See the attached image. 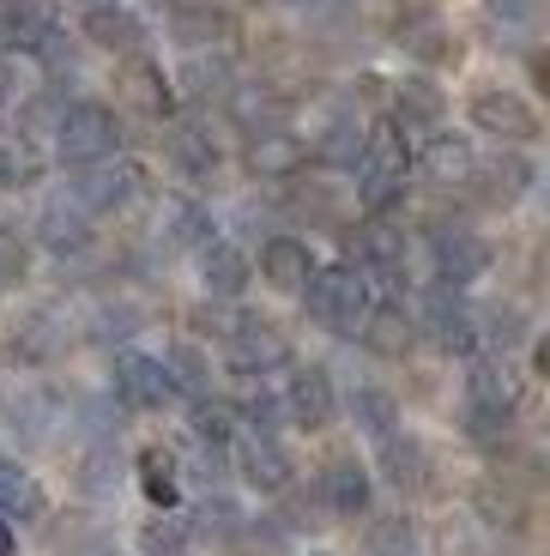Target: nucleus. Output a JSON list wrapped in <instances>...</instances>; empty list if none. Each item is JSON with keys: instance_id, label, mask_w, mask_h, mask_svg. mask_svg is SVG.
<instances>
[{"instance_id": "nucleus-16", "label": "nucleus", "mask_w": 550, "mask_h": 556, "mask_svg": "<svg viewBox=\"0 0 550 556\" xmlns=\"http://www.w3.org/2000/svg\"><path fill=\"white\" fill-rule=\"evenodd\" d=\"M158 237L170 242V249H207V242H218V224H212V212L200 206V200L188 194H170L158 200Z\"/></svg>"}, {"instance_id": "nucleus-26", "label": "nucleus", "mask_w": 550, "mask_h": 556, "mask_svg": "<svg viewBox=\"0 0 550 556\" xmlns=\"http://www.w3.org/2000/svg\"><path fill=\"white\" fill-rule=\"evenodd\" d=\"M170 164L182 176H212L218 169V139H212L207 122H176L170 127Z\"/></svg>"}, {"instance_id": "nucleus-33", "label": "nucleus", "mask_w": 550, "mask_h": 556, "mask_svg": "<svg viewBox=\"0 0 550 556\" xmlns=\"http://www.w3.org/2000/svg\"><path fill=\"white\" fill-rule=\"evenodd\" d=\"M188 430H193V442H200V454L224 459V454H230V442H236V412H230V405H218V400H193Z\"/></svg>"}, {"instance_id": "nucleus-41", "label": "nucleus", "mask_w": 550, "mask_h": 556, "mask_svg": "<svg viewBox=\"0 0 550 556\" xmlns=\"http://www.w3.org/2000/svg\"><path fill=\"white\" fill-rule=\"evenodd\" d=\"M139 551L146 556H182L188 551V520L170 508V515H152L146 527H139Z\"/></svg>"}, {"instance_id": "nucleus-28", "label": "nucleus", "mask_w": 550, "mask_h": 556, "mask_svg": "<svg viewBox=\"0 0 550 556\" xmlns=\"http://www.w3.org/2000/svg\"><path fill=\"white\" fill-rule=\"evenodd\" d=\"M122 91H127V103H134L139 115H152V122L176 115V91H170L164 67H152V61H134V67L122 73Z\"/></svg>"}, {"instance_id": "nucleus-3", "label": "nucleus", "mask_w": 550, "mask_h": 556, "mask_svg": "<svg viewBox=\"0 0 550 556\" xmlns=\"http://www.w3.org/2000/svg\"><path fill=\"white\" fill-rule=\"evenodd\" d=\"M152 194V181H146V169L134 164V157H103V164H85L79 181H73V206L85 212V218H110V212H134L139 200Z\"/></svg>"}, {"instance_id": "nucleus-46", "label": "nucleus", "mask_w": 550, "mask_h": 556, "mask_svg": "<svg viewBox=\"0 0 550 556\" xmlns=\"http://www.w3.org/2000/svg\"><path fill=\"white\" fill-rule=\"evenodd\" d=\"M200 527H212L218 539H230V532L242 527V515H236L230 496H207V502H200Z\"/></svg>"}, {"instance_id": "nucleus-37", "label": "nucleus", "mask_w": 550, "mask_h": 556, "mask_svg": "<svg viewBox=\"0 0 550 556\" xmlns=\"http://www.w3.org/2000/svg\"><path fill=\"white\" fill-rule=\"evenodd\" d=\"M30 98H42V79L25 55H0V115L30 110Z\"/></svg>"}, {"instance_id": "nucleus-39", "label": "nucleus", "mask_w": 550, "mask_h": 556, "mask_svg": "<svg viewBox=\"0 0 550 556\" xmlns=\"http://www.w3.org/2000/svg\"><path fill=\"white\" fill-rule=\"evenodd\" d=\"M230 412H236V424H248L254 435H278V424H285V400H278L273 388H248Z\"/></svg>"}, {"instance_id": "nucleus-51", "label": "nucleus", "mask_w": 550, "mask_h": 556, "mask_svg": "<svg viewBox=\"0 0 550 556\" xmlns=\"http://www.w3.org/2000/svg\"><path fill=\"white\" fill-rule=\"evenodd\" d=\"M0 556H18V539H13V527L0 520Z\"/></svg>"}, {"instance_id": "nucleus-10", "label": "nucleus", "mask_w": 550, "mask_h": 556, "mask_svg": "<svg viewBox=\"0 0 550 556\" xmlns=\"http://www.w3.org/2000/svg\"><path fill=\"white\" fill-rule=\"evenodd\" d=\"M472 122H478L490 139H502V146L538 139V115H533V103H526L521 91H478V98H472Z\"/></svg>"}, {"instance_id": "nucleus-24", "label": "nucleus", "mask_w": 550, "mask_h": 556, "mask_svg": "<svg viewBox=\"0 0 550 556\" xmlns=\"http://www.w3.org/2000/svg\"><path fill=\"white\" fill-rule=\"evenodd\" d=\"M358 339L375 351V357H405V351H412V339H417V320L405 315L399 303H375Z\"/></svg>"}, {"instance_id": "nucleus-1", "label": "nucleus", "mask_w": 550, "mask_h": 556, "mask_svg": "<svg viewBox=\"0 0 550 556\" xmlns=\"http://www.w3.org/2000/svg\"><path fill=\"white\" fill-rule=\"evenodd\" d=\"M303 303L327 333L358 339L363 320H370V308H375V285H370V273H358V266H315Z\"/></svg>"}, {"instance_id": "nucleus-18", "label": "nucleus", "mask_w": 550, "mask_h": 556, "mask_svg": "<svg viewBox=\"0 0 550 556\" xmlns=\"http://www.w3.org/2000/svg\"><path fill=\"white\" fill-rule=\"evenodd\" d=\"M309 164V146L297 134H285V127H266V134L248 139V169L261 181H290V176H303Z\"/></svg>"}, {"instance_id": "nucleus-49", "label": "nucleus", "mask_w": 550, "mask_h": 556, "mask_svg": "<svg viewBox=\"0 0 550 556\" xmlns=\"http://www.w3.org/2000/svg\"><path fill=\"white\" fill-rule=\"evenodd\" d=\"M490 18L509 30H526L538 18V0H490Z\"/></svg>"}, {"instance_id": "nucleus-31", "label": "nucleus", "mask_w": 550, "mask_h": 556, "mask_svg": "<svg viewBox=\"0 0 550 556\" xmlns=\"http://www.w3.org/2000/svg\"><path fill=\"white\" fill-rule=\"evenodd\" d=\"M61 351V327H55V315H25V320H13V333H7V357L13 363H49Z\"/></svg>"}, {"instance_id": "nucleus-44", "label": "nucleus", "mask_w": 550, "mask_h": 556, "mask_svg": "<svg viewBox=\"0 0 550 556\" xmlns=\"http://www.w3.org/2000/svg\"><path fill=\"white\" fill-rule=\"evenodd\" d=\"M115 478H122L115 447H91V454L79 459V490L85 496H115Z\"/></svg>"}, {"instance_id": "nucleus-6", "label": "nucleus", "mask_w": 550, "mask_h": 556, "mask_svg": "<svg viewBox=\"0 0 550 556\" xmlns=\"http://www.w3.org/2000/svg\"><path fill=\"white\" fill-rule=\"evenodd\" d=\"M110 393L127 405V412H164V405L176 400L164 357H146V351H134V345L115 351V363H110Z\"/></svg>"}, {"instance_id": "nucleus-30", "label": "nucleus", "mask_w": 550, "mask_h": 556, "mask_svg": "<svg viewBox=\"0 0 550 556\" xmlns=\"http://www.w3.org/2000/svg\"><path fill=\"white\" fill-rule=\"evenodd\" d=\"M472 181H478V188L496 200V206H514V200L533 188V164H526L521 152H502V157H490V164L472 169Z\"/></svg>"}, {"instance_id": "nucleus-21", "label": "nucleus", "mask_w": 550, "mask_h": 556, "mask_svg": "<svg viewBox=\"0 0 550 556\" xmlns=\"http://www.w3.org/2000/svg\"><path fill=\"white\" fill-rule=\"evenodd\" d=\"M248 278H254V261H248L236 242H207L200 249V285H207L212 296H242L248 291Z\"/></svg>"}, {"instance_id": "nucleus-15", "label": "nucleus", "mask_w": 550, "mask_h": 556, "mask_svg": "<svg viewBox=\"0 0 550 556\" xmlns=\"http://www.w3.org/2000/svg\"><path fill=\"white\" fill-rule=\"evenodd\" d=\"M441 115H448V98H441L429 79H405V85H393V134L399 139H412V134H441Z\"/></svg>"}, {"instance_id": "nucleus-13", "label": "nucleus", "mask_w": 550, "mask_h": 556, "mask_svg": "<svg viewBox=\"0 0 550 556\" xmlns=\"http://www.w3.org/2000/svg\"><path fill=\"white\" fill-rule=\"evenodd\" d=\"M278 400H285V417H290V424H303V430H321V424L339 412L333 376L321 369V363H309V369H290V388L278 393Z\"/></svg>"}, {"instance_id": "nucleus-4", "label": "nucleus", "mask_w": 550, "mask_h": 556, "mask_svg": "<svg viewBox=\"0 0 550 556\" xmlns=\"http://www.w3.org/2000/svg\"><path fill=\"white\" fill-rule=\"evenodd\" d=\"M405 169H412V157H405V139H399L393 127L363 134V157H358V169H351V176H358V200L387 218V206L405 194Z\"/></svg>"}, {"instance_id": "nucleus-7", "label": "nucleus", "mask_w": 550, "mask_h": 556, "mask_svg": "<svg viewBox=\"0 0 550 556\" xmlns=\"http://www.w3.org/2000/svg\"><path fill=\"white\" fill-rule=\"evenodd\" d=\"M224 363L236 376H273V369L290 363V339L261 315H236L230 333H224Z\"/></svg>"}, {"instance_id": "nucleus-36", "label": "nucleus", "mask_w": 550, "mask_h": 556, "mask_svg": "<svg viewBox=\"0 0 550 556\" xmlns=\"http://www.w3.org/2000/svg\"><path fill=\"white\" fill-rule=\"evenodd\" d=\"M37 181H42V152L25 134H7L0 139V188H37Z\"/></svg>"}, {"instance_id": "nucleus-11", "label": "nucleus", "mask_w": 550, "mask_h": 556, "mask_svg": "<svg viewBox=\"0 0 550 556\" xmlns=\"http://www.w3.org/2000/svg\"><path fill=\"white\" fill-rule=\"evenodd\" d=\"M236 472H242L248 490H261V496H285V490L297 484V466H290V454L278 447V435H248V442L236 447Z\"/></svg>"}, {"instance_id": "nucleus-2", "label": "nucleus", "mask_w": 550, "mask_h": 556, "mask_svg": "<svg viewBox=\"0 0 550 556\" xmlns=\"http://www.w3.org/2000/svg\"><path fill=\"white\" fill-rule=\"evenodd\" d=\"M49 139H55V157L73 169L85 164H103V157L122 152V122H115L110 103H67V110L55 115V127H49Z\"/></svg>"}, {"instance_id": "nucleus-17", "label": "nucleus", "mask_w": 550, "mask_h": 556, "mask_svg": "<svg viewBox=\"0 0 550 556\" xmlns=\"http://www.w3.org/2000/svg\"><path fill=\"white\" fill-rule=\"evenodd\" d=\"M37 242H42L49 254H61V261H73V254L91 249V218L73 206V194L49 200V206L37 212Z\"/></svg>"}, {"instance_id": "nucleus-32", "label": "nucleus", "mask_w": 550, "mask_h": 556, "mask_svg": "<svg viewBox=\"0 0 550 556\" xmlns=\"http://www.w3.org/2000/svg\"><path fill=\"white\" fill-rule=\"evenodd\" d=\"M382 472H387L393 490H424V478H429L424 442H412V435H387L382 442Z\"/></svg>"}, {"instance_id": "nucleus-42", "label": "nucleus", "mask_w": 550, "mask_h": 556, "mask_svg": "<svg viewBox=\"0 0 550 556\" xmlns=\"http://www.w3.org/2000/svg\"><path fill=\"white\" fill-rule=\"evenodd\" d=\"M478 515L490 520V527H502V532H521L526 527V502L514 496L509 484H484L478 490Z\"/></svg>"}, {"instance_id": "nucleus-53", "label": "nucleus", "mask_w": 550, "mask_h": 556, "mask_svg": "<svg viewBox=\"0 0 550 556\" xmlns=\"http://www.w3.org/2000/svg\"><path fill=\"white\" fill-rule=\"evenodd\" d=\"M303 7H333V0H303Z\"/></svg>"}, {"instance_id": "nucleus-25", "label": "nucleus", "mask_w": 550, "mask_h": 556, "mask_svg": "<svg viewBox=\"0 0 550 556\" xmlns=\"http://www.w3.org/2000/svg\"><path fill=\"white\" fill-rule=\"evenodd\" d=\"M61 417H67V405H61L55 393H42V388H25L13 405H7V424H13L25 442H49V435L61 430Z\"/></svg>"}, {"instance_id": "nucleus-43", "label": "nucleus", "mask_w": 550, "mask_h": 556, "mask_svg": "<svg viewBox=\"0 0 550 556\" xmlns=\"http://www.w3.org/2000/svg\"><path fill=\"white\" fill-rule=\"evenodd\" d=\"M230 115L248 127V134H266V127H278V98H273V91L242 85V91H230Z\"/></svg>"}, {"instance_id": "nucleus-34", "label": "nucleus", "mask_w": 550, "mask_h": 556, "mask_svg": "<svg viewBox=\"0 0 550 556\" xmlns=\"http://www.w3.org/2000/svg\"><path fill=\"white\" fill-rule=\"evenodd\" d=\"M176 37L188 42L193 55H207L212 42L230 49V18H224L218 7H182V13H176Z\"/></svg>"}, {"instance_id": "nucleus-45", "label": "nucleus", "mask_w": 550, "mask_h": 556, "mask_svg": "<svg viewBox=\"0 0 550 556\" xmlns=\"http://www.w3.org/2000/svg\"><path fill=\"white\" fill-rule=\"evenodd\" d=\"M182 79H188V91H193V98H212V91H230V67H224V55H193Z\"/></svg>"}, {"instance_id": "nucleus-35", "label": "nucleus", "mask_w": 550, "mask_h": 556, "mask_svg": "<svg viewBox=\"0 0 550 556\" xmlns=\"http://www.w3.org/2000/svg\"><path fill=\"white\" fill-rule=\"evenodd\" d=\"M164 369H170L176 400H207V393H212V369H207V351H200V345H170Z\"/></svg>"}, {"instance_id": "nucleus-52", "label": "nucleus", "mask_w": 550, "mask_h": 556, "mask_svg": "<svg viewBox=\"0 0 550 556\" xmlns=\"http://www.w3.org/2000/svg\"><path fill=\"white\" fill-rule=\"evenodd\" d=\"M79 7H85V13H91V7H122V0H79Z\"/></svg>"}, {"instance_id": "nucleus-20", "label": "nucleus", "mask_w": 550, "mask_h": 556, "mask_svg": "<svg viewBox=\"0 0 550 556\" xmlns=\"http://www.w3.org/2000/svg\"><path fill=\"white\" fill-rule=\"evenodd\" d=\"M472 169H478V152H472L466 134H429L424 139V176L436 188H460V181H472Z\"/></svg>"}, {"instance_id": "nucleus-29", "label": "nucleus", "mask_w": 550, "mask_h": 556, "mask_svg": "<svg viewBox=\"0 0 550 556\" xmlns=\"http://www.w3.org/2000/svg\"><path fill=\"white\" fill-rule=\"evenodd\" d=\"M345 412H351L358 435H370V442H387V435H399V400H393L387 388H351Z\"/></svg>"}, {"instance_id": "nucleus-22", "label": "nucleus", "mask_w": 550, "mask_h": 556, "mask_svg": "<svg viewBox=\"0 0 550 556\" xmlns=\"http://www.w3.org/2000/svg\"><path fill=\"white\" fill-rule=\"evenodd\" d=\"M42 484L18 466V459H0V520L7 527H30V520H42Z\"/></svg>"}, {"instance_id": "nucleus-47", "label": "nucleus", "mask_w": 550, "mask_h": 556, "mask_svg": "<svg viewBox=\"0 0 550 556\" xmlns=\"http://www.w3.org/2000/svg\"><path fill=\"white\" fill-rule=\"evenodd\" d=\"M18 278H25V242L0 224V291H7V285H18Z\"/></svg>"}, {"instance_id": "nucleus-48", "label": "nucleus", "mask_w": 550, "mask_h": 556, "mask_svg": "<svg viewBox=\"0 0 550 556\" xmlns=\"http://www.w3.org/2000/svg\"><path fill=\"white\" fill-rule=\"evenodd\" d=\"M375 556H412V527L405 520H382L375 527Z\"/></svg>"}, {"instance_id": "nucleus-23", "label": "nucleus", "mask_w": 550, "mask_h": 556, "mask_svg": "<svg viewBox=\"0 0 550 556\" xmlns=\"http://www.w3.org/2000/svg\"><path fill=\"white\" fill-rule=\"evenodd\" d=\"M134 478H139V496L152 502V508H164V515L182 502V466H176V454H164V447H139Z\"/></svg>"}, {"instance_id": "nucleus-14", "label": "nucleus", "mask_w": 550, "mask_h": 556, "mask_svg": "<svg viewBox=\"0 0 550 556\" xmlns=\"http://www.w3.org/2000/svg\"><path fill=\"white\" fill-rule=\"evenodd\" d=\"M315 496L327 502V515H339V520H358V515H370V496H375V484H370V466H358L351 454H339L321 472V484H315Z\"/></svg>"}, {"instance_id": "nucleus-27", "label": "nucleus", "mask_w": 550, "mask_h": 556, "mask_svg": "<svg viewBox=\"0 0 550 556\" xmlns=\"http://www.w3.org/2000/svg\"><path fill=\"white\" fill-rule=\"evenodd\" d=\"M85 37H91L97 49H115V55H139V49H146V25H139L127 7H91Z\"/></svg>"}, {"instance_id": "nucleus-38", "label": "nucleus", "mask_w": 550, "mask_h": 556, "mask_svg": "<svg viewBox=\"0 0 550 556\" xmlns=\"http://www.w3.org/2000/svg\"><path fill=\"white\" fill-rule=\"evenodd\" d=\"M309 157H321V164H333V169H358L363 127L358 122H333L327 134H321V146H309Z\"/></svg>"}, {"instance_id": "nucleus-5", "label": "nucleus", "mask_w": 550, "mask_h": 556, "mask_svg": "<svg viewBox=\"0 0 550 556\" xmlns=\"http://www.w3.org/2000/svg\"><path fill=\"white\" fill-rule=\"evenodd\" d=\"M412 320L448 351V357H478L484 351V327H478V315L466 308V296H460L454 285H429V291L417 296Z\"/></svg>"}, {"instance_id": "nucleus-8", "label": "nucleus", "mask_w": 550, "mask_h": 556, "mask_svg": "<svg viewBox=\"0 0 550 556\" xmlns=\"http://www.w3.org/2000/svg\"><path fill=\"white\" fill-rule=\"evenodd\" d=\"M429 261H436V285L466 291V285H478V278L490 273V242H484L478 230H466V224H454V230H436Z\"/></svg>"}, {"instance_id": "nucleus-40", "label": "nucleus", "mask_w": 550, "mask_h": 556, "mask_svg": "<svg viewBox=\"0 0 550 556\" xmlns=\"http://www.w3.org/2000/svg\"><path fill=\"white\" fill-rule=\"evenodd\" d=\"M139 308L134 303H122V296H103V303L91 308V320H85V333L91 339H134L139 333Z\"/></svg>"}, {"instance_id": "nucleus-9", "label": "nucleus", "mask_w": 550, "mask_h": 556, "mask_svg": "<svg viewBox=\"0 0 550 556\" xmlns=\"http://www.w3.org/2000/svg\"><path fill=\"white\" fill-rule=\"evenodd\" d=\"M351 261H358V273L399 278L405 273V230H399L393 218H382V212H370V218L351 230Z\"/></svg>"}, {"instance_id": "nucleus-19", "label": "nucleus", "mask_w": 550, "mask_h": 556, "mask_svg": "<svg viewBox=\"0 0 550 556\" xmlns=\"http://www.w3.org/2000/svg\"><path fill=\"white\" fill-rule=\"evenodd\" d=\"M261 278L273 285L278 296H303L309 278H315V254H309V242L297 237H273L261 249Z\"/></svg>"}, {"instance_id": "nucleus-54", "label": "nucleus", "mask_w": 550, "mask_h": 556, "mask_svg": "<svg viewBox=\"0 0 550 556\" xmlns=\"http://www.w3.org/2000/svg\"><path fill=\"white\" fill-rule=\"evenodd\" d=\"M91 556H115V551H91Z\"/></svg>"}, {"instance_id": "nucleus-50", "label": "nucleus", "mask_w": 550, "mask_h": 556, "mask_svg": "<svg viewBox=\"0 0 550 556\" xmlns=\"http://www.w3.org/2000/svg\"><path fill=\"white\" fill-rule=\"evenodd\" d=\"M399 42H405L412 55H424V61H436V55H441V30H436V25H417L412 37H399Z\"/></svg>"}, {"instance_id": "nucleus-12", "label": "nucleus", "mask_w": 550, "mask_h": 556, "mask_svg": "<svg viewBox=\"0 0 550 556\" xmlns=\"http://www.w3.org/2000/svg\"><path fill=\"white\" fill-rule=\"evenodd\" d=\"M55 37V13L42 0H0V49L7 55H42Z\"/></svg>"}, {"instance_id": "nucleus-55", "label": "nucleus", "mask_w": 550, "mask_h": 556, "mask_svg": "<svg viewBox=\"0 0 550 556\" xmlns=\"http://www.w3.org/2000/svg\"><path fill=\"white\" fill-rule=\"evenodd\" d=\"M261 7H278V0H261Z\"/></svg>"}]
</instances>
